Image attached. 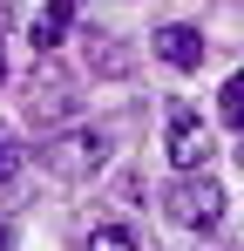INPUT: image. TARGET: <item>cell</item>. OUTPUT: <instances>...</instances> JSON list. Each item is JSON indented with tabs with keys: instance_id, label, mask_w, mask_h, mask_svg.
Returning a JSON list of instances; mask_svg holds the SVG:
<instances>
[{
	"instance_id": "6da1fadb",
	"label": "cell",
	"mask_w": 244,
	"mask_h": 251,
	"mask_svg": "<svg viewBox=\"0 0 244 251\" xmlns=\"http://www.w3.org/2000/svg\"><path fill=\"white\" fill-rule=\"evenodd\" d=\"M41 163H48V176H61V183H88L95 170L109 163V129H61L41 150Z\"/></svg>"
},
{
	"instance_id": "7a4b0ae2",
	"label": "cell",
	"mask_w": 244,
	"mask_h": 251,
	"mask_svg": "<svg viewBox=\"0 0 244 251\" xmlns=\"http://www.w3.org/2000/svg\"><path fill=\"white\" fill-rule=\"evenodd\" d=\"M170 217L183 224V231H217L224 224V183L210 176V170H190V176H176L170 183Z\"/></svg>"
},
{
	"instance_id": "3957f363",
	"label": "cell",
	"mask_w": 244,
	"mask_h": 251,
	"mask_svg": "<svg viewBox=\"0 0 244 251\" xmlns=\"http://www.w3.org/2000/svg\"><path fill=\"white\" fill-rule=\"evenodd\" d=\"M170 163L183 170V176L210 163V129H203V116L190 102H170Z\"/></svg>"
},
{
	"instance_id": "277c9868",
	"label": "cell",
	"mask_w": 244,
	"mask_h": 251,
	"mask_svg": "<svg viewBox=\"0 0 244 251\" xmlns=\"http://www.w3.org/2000/svg\"><path fill=\"white\" fill-rule=\"evenodd\" d=\"M156 61H170V68H197V61H203V34L183 27V21L156 27Z\"/></svg>"
},
{
	"instance_id": "5b68a950",
	"label": "cell",
	"mask_w": 244,
	"mask_h": 251,
	"mask_svg": "<svg viewBox=\"0 0 244 251\" xmlns=\"http://www.w3.org/2000/svg\"><path fill=\"white\" fill-rule=\"evenodd\" d=\"M75 7L81 0H48L34 14V27H27V41H34V54H54L61 48V34H68V21H75Z\"/></svg>"
},
{
	"instance_id": "8992f818",
	"label": "cell",
	"mask_w": 244,
	"mask_h": 251,
	"mask_svg": "<svg viewBox=\"0 0 244 251\" xmlns=\"http://www.w3.org/2000/svg\"><path fill=\"white\" fill-rule=\"evenodd\" d=\"M217 116H224L231 129H244V68L224 82V95H217Z\"/></svg>"
},
{
	"instance_id": "52a82bcc",
	"label": "cell",
	"mask_w": 244,
	"mask_h": 251,
	"mask_svg": "<svg viewBox=\"0 0 244 251\" xmlns=\"http://www.w3.org/2000/svg\"><path fill=\"white\" fill-rule=\"evenodd\" d=\"M88 251H136V238L122 224H102V231H88Z\"/></svg>"
},
{
	"instance_id": "ba28073f",
	"label": "cell",
	"mask_w": 244,
	"mask_h": 251,
	"mask_svg": "<svg viewBox=\"0 0 244 251\" xmlns=\"http://www.w3.org/2000/svg\"><path fill=\"white\" fill-rule=\"evenodd\" d=\"M14 170H21V143H14V129L0 123V183H14Z\"/></svg>"
},
{
	"instance_id": "9c48e42d",
	"label": "cell",
	"mask_w": 244,
	"mask_h": 251,
	"mask_svg": "<svg viewBox=\"0 0 244 251\" xmlns=\"http://www.w3.org/2000/svg\"><path fill=\"white\" fill-rule=\"evenodd\" d=\"M0 82H7V48H0Z\"/></svg>"
},
{
	"instance_id": "30bf717a",
	"label": "cell",
	"mask_w": 244,
	"mask_h": 251,
	"mask_svg": "<svg viewBox=\"0 0 244 251\" xmlns=\"http://www.w3.org/2000/svg\"><path fill=\"white\" fill-rule=\"evenodd\" d=\"M238 156H244V143H238Z\"/></svg>"
}]
</instances>
